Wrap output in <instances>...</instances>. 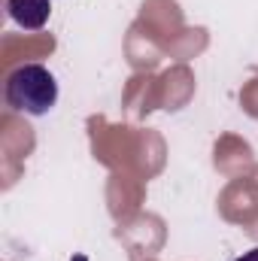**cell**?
Instances as JSON below:
<instances>
[{"label": "cell", "mask_w": 258, "mask_h": 261, "mask_svg": "<svg viewBox=\"0 0 258 261\" xmlns=\"http://www.w3.org/2000/svg\"><path fill=\"white\" fill-rule=\"evenodd\" d=\"M6 103L15 113L46 116L58 103V82L43 64H21L6 79Z\"/></svg>", "instance_id": "cell-1"}, {"label": "cell", "mask_w": 258, "mask_h": 261, "mask_svg": "<svg viewBox=\"0 0 258 261\" xmlns=\"http://www.w3.org/2000/svg\"><path fill=\"white\" fill-rule=\"evenodd\" d=\"M6 9H9V18L24 31H40L52 15L49 0H9Z\"/></svg>", "instance_id": "cell-2"}, {"label": "cell", "mask_w": 258, "mask_h": 261, "mask_svg": "<svg viewBox=\"0 0 258 261\" xmlns=\"http://www.w3.org/2000/svg\"><path fill=\"white\" fill-rule=\"evenodd\" d=\"M237 261H258V246H255V249H249V252H243Z\"/></svg>", "instance_id": "cell-3"}]
</instances>
